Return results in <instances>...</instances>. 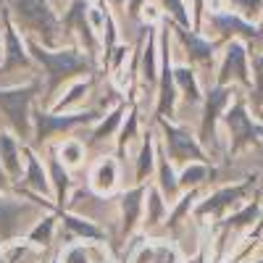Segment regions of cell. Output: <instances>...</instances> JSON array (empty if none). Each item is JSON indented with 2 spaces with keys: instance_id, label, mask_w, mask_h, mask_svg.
Wrapping results in <instances>:
<instances>
[{
  "instance_id": "ac0fdd59",
  "label": "cell",
  "mask_w": 263,
  "mask_h": 263,
  "mask_svg": "<svg viewBox=\"0 0 263 263\" xmlns=\"http://www.w3.org/2000/svg\"><path fill=\"white\" fill-rule=\"evenodd\" d=\"M58 227H61V211H48L29 227L27 239L34 242L37 248H45V250L55 253L58 250Z\"/></svg>"
},
{
  "instance_id": "2e32d148",
  "label": "cell",
  "mask_w": 263,
  "mask_h": 263,
  "mask_svg": "<svg viewBox=\"0 0 263 263\" xmlns=\"http://www.w3.org/2000/svg\"><path fill=\"white\" fill-rule=\"evenodd\" d=\"M153 187H156L161 195H163V200L168 205H174L182 197V187H179V168L174 166L168 161V156L163 153L161 142H158V161H156V174H153Z\"/></svg>"
},
{
  "instance_id": "484cf974",
  "label": "cell",
  "mask_w": 263,
  "mask_h": 263,
  "mask_svg": "<svg viewBox=\"0 0 263 263\" xmlns=\"http://www.w3.org/2000/svg\"><path fill=\"white\" fill-rule=\"evenodd\" d=\"M58 3H63V6H66V3H69V0H58Z\"/></svg>"
},
{
  "instance_id": "8992f818",
  "label": "cell",
  "mask_w": 263,
  "mask_h": 263,
  "mask_svg": "<svg viewBox=\"0 0 263 263\" xmlns=\"http://www.w3.org/2000/svg\"><path fill=\"white\" fill-rule=\"evenodd\" d=\"M221 126L227 129V145L232 153H242L248 147H258L263 142V124L250 116V108L245 98H237L221 116Z\"/></svg>"
},
{
  "instance_id": "4fadbf2b",
  "label": "cell",
  "mask_w": 263,
  "mask_h": 263,
  "mask_svg": "<svg viewBox=\"0 0 263 263\" xmlns=\"http://www.w3.org/2000/svg\"><path fill=\"white\" fill-rule=\"evenodd\" d=\"M95 87H98V74L71 82L69 87H63V92L58 95V100L48 108V111H53V114H77V111H84V108H90V103H92Z\"/></svg>"
},
{
  "instance_id": "d6986e66",
  "label": "cell",
  "mask_w": 263,
  "mask_h": 263,
  "mask_svg": "<svg viewBox=\"0 0 263 263\" xmlns=\"http://www.w3.org/2000/svg\"><path fill=\"white\" fill-rule=\"evenodd\" d=\"M55 156H58V161L69 168V171H82V168H87L90 166V153H87V145L77 137V135H71V137H63V140H58L55 145Z\"/></svg>"
},
{
  "instance_id": "6da1fadb",
  "label": "cell",
  "mask_w": 263,
  "mask_h": 263,
  "mask_svg": "<svg viewBox=\"0 0 263 263\" xmlns=\"http://www.w3.org/2000/svg\"><path fill=\"white\" fill-rule=\"evenodd\" d=\"M27 48H29V55L40 71V82H42L40 105L42 108H50L58 100V95L63 92V87H69L71 82L100 74V66L77 45L45 48L34 40H27Z\"/></svg>"
},
{
  "instance_id": "44dd1931",
  "label": "cell",
  "mask_w": 263,
  "mask_h": 263,
  "mask_svg": "<svg viewBox=\"0 0 263 263\" xmlns=\"http://www.w3.org/2000/svg\"><path fill=\"white\" fill-rule=\"evenodd\" d=\"M161 13H163V21H168L171 27H179V29H195V21H192V13H190V6L187 0H156Z\"/></svg>"
},
{
  "instance_id": "e0dca14e",
  "label": "cell",
  "mask_w": 263,
  "mask_h": 263,
  "mask_svg": "<svg viewBox=\"0 0 263 263\" xmlns=\"http://www.w3.org/2000/svg\"><path fill=\"white\" fill-rule=\"evenodd\" d=\"M53 255H55L53 250L37 248L27 237H18L0 245V263H45Z\"/></svg>"
},
{
  "instance_id": "277c9868",
  "label": "cell",
  "mask_w": 263,
  "mask_h": 263,
  "mask_svg": "<svg viewBox=\"0 0 263 263\" xmlns=\"http://www.w3.org/2000/svg\"><path fill=\"white\" fill-rule=\"evenodd\" d=\"M150 124L156 129V137H158L163 153L177 168H182L187 163H208L211 161L203 145L197 142V135L190 124H179L171 119H158Z\"/></svg>"
},
{
  "instance_id": "5b68a950",
  "label": "cell",
  "mask_w": 263,
  "mask_h": 263,
  "mask_svg": "<svg viewBox=\"0 0 263 263\" xmlns=\"http://www.w3.org/2000/svg\"><path fill=\"white\" fill-rule=\"evenodd\" d=\"M253 192V179L248 182H227L221 187H213L208 192H203L197 197V203L192 208V218L197 224H205L208 218L216 221V218H224L232 211H237L239 205L248 203V195Z\"/></svg>"
},
{
  "instance_id": "30bf717a",
  "label": "cell",
  "mask_w": 263,
  "mask_h": 263,
  "mask_svg": "<svg viewBox=\"0 0 263 263\" xmlns=\"http://www.w3.org/2000/svg\"><path fill=\"white\" fill-rule=\"evenodd\" d=\"M16 190L29 192L34 197H42V200L53 203V192H50V177H48V166L45 158L29 145H24V177L16 184Z\"/></svg>"
},
{
  "instance_id": "9a60e30c",
  "label": "cell",
  "mask_w": 263,
  "mask_h": 263,
  "mask_svg": "<svg viewBox=\"0 0 263 263\" xmlns=\"http://www.w3.org/2000/svg\"><path fill=\"white\" fill-rule=\"evenodd\" d=\"M168 203L163 200V195L147 184L145 190V208H142V221H140V232L145 237H161L163 232V224H166V218H168Z\"/></svg>"
},
{
  "instance_id": "ffe728a7",
  "label": "cell",
  "mask_w": 263,
  "mask_h": 263,
  "mask_svg": "<svg viewBox=\"0 0 263 263\" xmlns=\"http://www.w3.org/2000/svg\"><path fill=\"white\" fill-rule=\"evenodd\" d=\"M216 177V171L211 168V163H187L179 168V187L182 192L187 190H205Z\"/></svg>"
},
{
  "instance_id": "83f0119b",
  "label": "cell",
  "mask_w": 263,
  "mask_h": 263,
  "mask_svg": "<svg viewBox=\"0 0 263 263\" xmlns=\"http://www.w3.org/2000/svg\"><path fill=\"white\" fill-rule=\"evenodd\" d=\"M260 34H263V27H260Z\"/></svg>"
},
{
  "instance_id": "7c38bea8",
  "label": "cell",
  "mask_w": 263,
  "mask_h": 263,
  "mask_svg": "<svg viewBox=\"0 0 263 263\" xmlns=\"http://www.w3.org/2000/svg\"><path fill=\"white\" fill-rule=\"evenodd\" d=\"M58 263H119L105 239H87V242H69L55 250Z\"/></svg>"
},
{
  "instance_id": "d4e9b609",
  "label": "cell",
  "mask_w": 263,
  "mask_h": 263,
  "mask_svg": "<svg viewBox=\"0 0 263 263\" xmlns=\"http://www.w3.org/2000/svg\"><path fill=\"white\" fill-rule=\"evenodd\" d=\"M255 119L263 124V105H260V108H255Z\"/></svg>"
},
{
  "instance_id": "9c48e42d",
  "label": "cell",
  "mask_w": 263,
  "mask_h": 263,
  "mask_svg": "<svg viewBox=\"0 0 263 263\" xmlns=\"http://www.w3.org/2000/svg\"><path fill=\"white\" fill-rule=\"evenodd\" d=\"M84 184L90 187L92 192L103 195V197H114L126 187L124 179V166L116 156H103V158H92L90 166H87L84 174Z\"/></svg>"
},
{
  "instance_id": "5bb4252c",
  "label": "cell",
  "mask_w": 263,
  "mask_h": 263,
  "mask_svg": "<svg viewBox=\"0 0 263 263\" xmlns=\"http://www.w3.org/2000/svg\"><path fill=\"white\" fill-rule=\"evenodd\" d=\"M24 140H18L11 129L0 126V166L8 174L13 187L24 177Z\"/></svg>"
},
{
  "instance_id": "52a82bcc",
  "label": "cell",
  "mask_w": 263,
  "mask_h": 263,
  "mask_svg": "<svg viewBox=\"0 0 263 263\" xmlns=\"http://www.w3.org/2000/svg\"><path fill=\"white\" fill-rule=\"evenodd\" d=\"M221 87H253V74H250V53L248 45L239 40H232L224 45V53L218 55V66H216V82Z\"/></svg>"
},
{
  "instance_id": "4316f807",
  "label": "cell",
  "mask_w": 263,
  "mask_h": 263,
  "mask_svg": "<svg viewBox=\"0 0 263 263\" xmlns=\"http://www.w3.org/2000/svg\"><path fill=\"white\" fill-rule=\"evenodd\" d=\"M0 48H3V40H0Z\"/></svg>"
},
{
  "instance_id": "cb8c5ba5",
  "label": "cell",
  "mask_w": 263,
  "mask_h": 263,
  "mask_svg": "<svg viewBox=\"0 0 263 263\" xmlns=\"http://www.w3.org/2000/svg\"><path fill=\"white\" fill-rule=\"evenodd\" d=\"M3 192H13V182L8 179V174L3 171V166H0V195Z\"/></svg>"
},
{
  "instance_id": "7a4b0ae2",
  "label": "cell",
  "mask_w": 263,
  "mask_h": 263,
  "mask_svg": "<svg viewBox=\"0 0 263 263\" xmlns=\"http://www.w3.org/2000/svg\"><path fill=\"white\" fill-rule=\"evenodd\" d=\"M6 13L27 40H34L45 48L66 45L61 16L53 0H6Z\"/></svg>"
},
{
  "instance_id": "8fae6325",
  "label": "cell",
  "mask_w": 263,
  "mask_h": 263,
  "mask_svg": "<svg viewBox=\"0 0 263 263\" xmlns=\"http://www.w3.org/2000/svg\"><path fill=\"white\" fill-rule=\"evenodd\" d=\"M40 156L45 158V166H48L50 192H53V205H55L58 211H63L66 203H69V197H71V192H74V187L79 184V179H77V174H74V171H69V168H66V166L58 161L53 145L45 147V150L40 153Z\"/></svg>"
},
{
  "instance_id": "3957f363",
  "label": "cell",
  "mask_w": 263,
  "mask_h": 263,
  "mask_svg": "<svg viewBox=\"0 0 263 263\" xmlns=\"http://www.w3.org/2000/svg\"><path fill=\"white\" fill-rule=\"evenodd\" d=\"M48 211H58V208L50 200H42V197L21 192L16 187L13 192H3L0 195V242L27 237L29 227Z\"/></svg>"
},
{
  "instance_id": "ba28073f",
  "label": "cell",
  "mask_w": 263,
  "mask_h": 263,
  "mask_svg": "<svg viewBox=\"0 0 263 263\" xmlns=\"http://www.w3.org/2000/svg\"><path fill=\"white\" fill-rule=\"evenodd\" d=\"M156 161H158V137H156L153 124H147L135 156L126 163V168H129L126 184L129 187H147L153 182V174H156Z\"/></svg>"
},
{
  "instance_id": "7402d4cb",
  "label": "cell",
  "mask_w": 263,
  "mask_h": 263,
  "mask_svg": "<svg viewBox=\"0 0 263 263\" xmlns=\"http://www.w3.org/2000/svg\"><path fill=\"white\" fill-rule=\"evenodd\" d=\"M232 13L242 16L245 21H253L258 16H263V0H224Z\"/></svg>"
},
{
  "instance_id": "603a6c76",
  "label": "cell",
  "mask_w": 263,
  "mask_h": 263,
  "mask_svg": "<svg viewBox=\"0 0 263 263\" xmlns=\"http://www.w3.org/2000/svg\"><path fill=\"white\" fill-rule=\"evenodd\" d=\"M250 71H253V87H250V92L255 95V108H260L263 105V53H253Z\"/></svg>"
},
{
  "instance_id": "f1b7e54d",
  "label": "cell",
  "mask_w": 263,
  "mask_h": 263,
  "mask_svg": "<svg viewBox=\"0 0 263 263\" xmlns=\"http://www.w3.org/2000/svg\"><path fill=\"white\" fill-rule=\"evenodd\" d=\"M0 245H3V242H0Z\"/></svg>"
}]
</instances>
